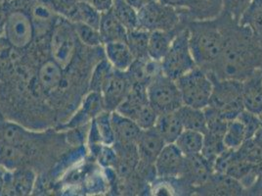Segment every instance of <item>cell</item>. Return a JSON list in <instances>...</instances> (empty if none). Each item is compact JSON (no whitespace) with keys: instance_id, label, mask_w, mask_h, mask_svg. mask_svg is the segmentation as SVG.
Listing matches in <instances>:
<instances>
[{"instance_id":"cell-1","label":"cell","mask_w":262,"mask_h":196,"mask_svg":"<svg viewBox=\"0 0 262 196\" xmlns=\"http://www.w3.org/2000/svg\"><path fill=\"white\" fill-rule=\"evenodd\" d=\"M191 52L198 67L215 65L222 54L225 34L217 17L208 20H196L188 24Z\"/></svg>"},{"instance_id":"cell-2","label":"cell","mask_w":262,"mask_h":196,"mask_svg":"<svg viewBox=\"0 0 262 196\" xmlns=\"http://www.w3.org/2000/svg\"><path fill=\"white\" fill-rule=\"evenodd\" d=\"M213 83L212 95L209 105L220 114L224 120L237 119L244 111L242 101V81L235 79H219L208 72Z\"/></svg>"},{"instance_id":"cell-3","label":"cell","mask_w":262,"mask_h":196,"mask_svg":"<svg viewBox=\"0 0 262 196\" xmlns=\"http://www.w3.org/2000/svg\"><path fill=\"white\" fill-rule=\"evenodd\" d=\"M183 105L205 109L209 105L213 83L208 71L196 67L176 81Z\"/></svg>"},{"instance_id":"cell-4","label":"cell","mask_w":262,"mask_h":196,"mask_svg":"<svg viewBox=\"0 0 262 196\" xmlns=\"http://www.w3.org/2000/svg\"><path fill=\"white\" fill-rule=\"evenodd\" d=\"M196 67L190 48L189 30L185 26L176 34L170 48L161 61V70L164 75L176 81Z\"/></svg>"},{"instance_id":"cell-5","label":"cell","mask_w":262,"mask_h":196,"mask_svg":"<svg viewBox=\"0 0 262 196\" xmlns=\"http://www.w3.org/2000/svg\"><path fill=\"white\" fill-rule=\"evenodd\" d=\"M147 93L151 106L157 113L173 112L183 105V101L174 80L160 72L147 86Z\"/></svg>"},{"instance_id":"cell-6","label":"cell","mask_w":262,"mask_h":196,"mask_svg":"<svg viewBox=\"0 0 262 196\" xmlns=\"http://www.w3.org/2000/svg\"><path fill=\"white\" fill-rule=\"evenodd\" d=\"M181 14L159 0L138 10V29L147 32L172 31L181 27Z\"/></svg>"},{"instance_id":"cell-7","label":"cell","mask_w":262,"mask_h":196,"mask_svg":"<svg viewBox=\"0 0 262 196\" xmlns=\"http://www.w3.org/2000/svg\"><path fill=\"white\" fill-rule=\"evenodd\" d=\"M52 58L62 68L69 65L76 52V33L73 26L66 22L55 27L51 37Z\"/></svg>"},{"instance_id":"cell-8","label":"cell","mask_w":262,"mask_h":196,"mask_svg":"<svg viewBox=\"0 0 262 196\" xmlns=\"http://www.w3.org/2000/svg\"><path fill=\"white\" fill-rule=\"evenodd\" d=\"M133 84L127 72L114 70L101 91L104 109L110 112L117 109L130 91Z\"/></svg>"},{"instance_id":"cell-9","label":"cell","mask_w":262,"mask_h":196,"mask_svg":"<svg viewBox=\"0 0 262 196\" xmlns=\"http://www.w3.org/2000/svg\"><path fill=\"white\" fill-rule=\"evenodd\" d=\"M185 162V155L174 143L165 144L154 164L156 177L163 181L176 180L181 174Z\"/></svg>"},{"instance_id":"cell-10","label":"cell","mask_w":262,"mask_h":196,"mask_svg":"<svg viewBox=\"0 0 262 196\" xmlns=\"http://www.w3.org/2000/svg\"><path fill=\"white\" fill-rule=\"evenodd\" d=\"M4 35L14 47L24 48L33 40V22L26 13L13 12L6 19Z\"/></svg>"},{"instance_id":"cell-11","label":"cell","mask_w":262,"mask_h":196,"mask_svg":"<svg viewBox=\"0 0 262 196\" xmlns=\"http://www.w3.org/2000/svg\"><path fill=\"white\" fill-rule=\"evenodd\" d=\"M213 172V163L200 153L185 156L183 170L177 179L182 181L187 186H192L194 190L200 185L205 184Z\"/></svg>"},{"instance_id":"cell-12","label":"cell","mask_w":262,"mask_h":196,"mask_svg":"<svg viewBox=\"0 0 262 196\" xmlns=\"http://www.w3.org/2000/svg\"><path fill=\"white\" fill-rule=\"evenodd\" d=\"M165 144L166 143L155 127L142 130L136 142L137 152L139 156L138 166L142 167V169H155L154 164Z\"/></svg>"},{"instance_id":"cell-13","label":"cell","mask_w":262,"mask_h":196,"mask_svg":"<svg viewBox=\"0 0 262 196\" xmlns=\"http://www.w3.org/2000/svg\"><path fill=\"white\" fill-rule=\"evenodd\" d=\"M194 191L201 195H242L245 188L239 181L228 174L213 172L208 181Z\"/></svg>"},{"instance_id":"cell-14","label":"cell","mask_w":262,"mask_h":196,"mask_svg":"<svg viewBox=\"0 0 262 196\" xmlns=\"http://www.w3.org/2000/svg\"><path fill=\"white\" fill-rule=\"evenodd\" d=\"M147 86L148 85L144 83H134L126 97L123 99L115 111L131 120L135 121L140 112L150 104Z\"/></svg>"},{"instance_id":"cell-15","label":"cell","mask_w":262,"mask_h":196,"mask_svg":"<svg viewBox=\"0 0 262 196\" xmlns=\"http://www.w3.org/2000/svg\"><path fill=\"white\" fill-rule=\"evenodd\" d=\"M242 101L244 108L262 116V76L251 74L242 81Z\"/></svg>"},{"instance_id":"cell-16","label":"cell","mask_w":262,"mask_h":196,"mask_svg":"<svg viewBox=\"0 0 262 196\" xmlns=\"http://www.w3.org/2000/svg\"><path fill=\"white\" fill-rule=\"evenodd\" d=\"M111 120L115 134L114 144H136L142 130L134 121L121 115L117 111H113L111 113Z\"/></svg>"},{"instance_id":"cell-17","label":"cell","mask_w":262,"mask_h":196,"mask_svg":"<svg viewBox=\"0 0 262 196\" xmlns=\"http://www.w3.org/2000/svg\"><path fill=\"white\" fill-rule=\"evenodd\" d=\"M99 32L103 44L114 42H125L127 36V29L116 17L112 9L101 14Z\"/></svg>"},{"instance_id":"cell-18","label":"cell","mask_w":262,"mask_h":196,"mask_svg":"<svg viewBox=\"0 0 262 196\" xmlns=\"http://www.w3.org/2000/svg\"><path fill=\"white\" fill-rule=\"evenodd\" d=\"M184 28V27H183ZM182 27H179L172 31H155L150 33L148 54L149 58L156 62H160L167 53L172 44L176 34L180 32Z\"/></svg>"},{"instance_id":"cell-19","label":"cell","mask_w":262,"mask_h":196,"mask_svg":"<svg viewBox=\"0 0 262 196\" xmlns=\"http://www.w3.org/2000/svg\"><path fill=\"white\" fill-rule=\"evenodd\" d=\"M106 59L112 67L120 72H126L135 58L125 42H114L105 44Z\"/></svg>"},{"instance_id":"cell-20","label":"cell","mask_w":262,"mask_h":196,"mask_svg":"<svg viewBox=\"0 0 262 196\" xmlns=\"http://www.w3.org/2000/svg\"><path fill=\"white\" fill-rule=\"evenodd\" d=\"M155 129L160 133L166 144L174 143L181 132L184 131V127L178 116L177 110L160 114L155 124Z\"/></svg>"},{"instance_id":"cell-21","label":"cell","mask_w":262,"mask_h":196,"mask_svg":"<svg viewBox=\"0 0 262 196\" xmlns=\"http://www.w3.org/2000/svg\"><path fill=\"white\" fill-rule=\"evenodd\" d=\"M104 110L102 95L98 92L91 91L84 99L80 110L70 122V127H77L84 124L91 118L94 119L99 113Z\"/></svg>"},{"instance_id":"cell-22","label":"cell","mask_w":262,"mask_h":196,"mask_svg":"<svg viewBox=\"0 0 262 196\" xmlns=\"http://www.w3.org/2000/svg\"><path fill=\"white\" fill-rule=\"evenodd\" d=\"M177 113L182 122L184 130L200 131L204 134L207 133L208 124L204 109L182 105L177 110Z\"/></svg>"},{"instance_id":"cell-23","label":"cell","mask_w":262,"mask_h":196,"mask_svg":"<svg viewBox=\"0 0 262 196\" xmlns=\"http://www.w3.org/2000/svg\"><path fill=\"white\" fill-rule=\"evenodd\" d=\"M101 14L89 1L78 0L68 18L73 22L84 23L99 30Z\"/></svg>"},{"instance_id":"cell-24","label":"cell","mask_w":262,"mask_h":196,"mask_svg":"<svg viewBox=\"0 0 262 196\" xmlns=\"http://www.w3.org/2000/svg\"><path fill=\"white\" fill-rule=\"evenodd\" d=\"M205 134L200 131L184 130L174 142L178 149L185 156L200 154L203 150Z\"/></svg>"},{"instance_id":"cell-25","label":"cell","mask_w":262,"mask_h":196,"mask_svg":"<svg viewBox=\"0 0 262 196\" xmlns=\"http://www.w3.org/2000/svg\"><path fill=\"white\" fill-rule=\"evenodd\" d=\"M150 32L141 29H135L128 31L125 43L128 45L135 60L149 59L148 44H149Z\"/></svg>"},{"instance_id":"cell-26","label":"cell","mask_w":262,"mask_h":196,"mask_svg":"<svg viewBox=\"0 0 262 196\" xmlns=\"http://www.w3.org/2000/svg\"><path fill=\"white\" fill-rule=\"evenodd\" d=\"M63 79L62 67L53 59L45 62L39 70V81L45 90L51 91L60 86Z\"/></svg>"},{"instance_id":"cell-27","label":"cell","mask_w":262,"mask_h":196,"mask_svg":"<svg viewBox=\"0 0 262 196\" xmlns=\"http://www.w3.org/2000/svg\"><path fill=\"white\" fill-rule=\"evenodd\" d=\"M112 11L123 24L127 31L138 29V11L126 0H114Z\"/></svg>"},{"instance_id":"cell-28","label":"cell","mask_w":262,"mask_h":196,"mask_svg":"<svg viewBox=\"0 0 262 196\" xmlns=\"http://www.w3.org/2000/svg\"><path fill=\"white\" fill-rule=\"evenodd\" d=\"M246 141V130L241 121L238 119L229 121L223 136V142L225 147L227 149L237 150Z\"/></svg>"},{"instance_id":"cell-29","label":"cell","mask_w":262,"mask_h":196,"mask_svg":"<svg viewBox=\"0 0 262 196\" xmlns=\"http://www.w3.org/2000/svg\"><path fill=\"white\" fill-rule=\"evenodd\" d=\"M35 174L32 170H20L12 177V191L14 194L28 195L32 192Z\"/></svg>"},{"instance_id":"cell-30","label":"cell","mask_w":262,"mask_h":196,"mask_svg":"<svg viewBox=\"0 0 262 196\" xmlns=\"http://www.w3.org/2000/svg\"><path fill=\"white\" fill-rule=\"evenodd\" d=\"M73 28L77 38L82 44L91 47L103 44L98 29L81 22H74Z\"/></svg>"},{"instance_id":"cell-31","label":"cell","mask_w":262,"mask_h":196,"mask_svg":"<svg viewBox=\"0 0 262 196\" xmlns=\"http://www.w3.org/2000/svg\"><path fill=\"white\" fill-rule=\"evenodd\" d=\"M115 69L110 64L109 61L103 60L99 63L98 65L95 67L93 74L91 76V81H90V89L91 91H95L101 94L102 88L104 87V85L106 84L107 80L109 79L111 74L113 73Z\"/></svg>"},{"instance_id":"cell-32","label":"cell","mask_w":262,"mask_h":196,"mask_svg":"<svg viewBox=\"0 0 262 196\" xmlns=\"http://www.w3.org/2000/svg\"><path fill=\"white\" fill-rule=\"evenodd\" d=\"M238 24L250 29L252 33H262V8L250 6L243 14Z\"/></svg>"},{"instance_id":"cell-33","label":"cell","mask_w":262,"mask_h":196,"mask_svg":"<svg viewBox=\"0 0 262 196\" xmlns=\"http://www.w3.org/2000/svg\"><path fill=\"white\" fill-rule=\"evenodd\" d=\"M251 3V0H222V12L238 24Z\"/></svg>"},{"instance_id":"cell-34","label":"cell","mask_w":262,"mask_h":196,"mask_svg":"<svg viewBox=\"0 0 262 196\" xmlns=\"http://www.w3.org/2000/svg\"><path fill=\"white\" fill-rule=\"evenodd\" d=\"M238 120L241 121V123L244 125L245 130H246V134H247V140L251 139L256 131L261 127V120L260 116L255 115L253 113H251L247 110H244L241 112L240 115L237 117Z\"/></svg>"},{"instance_id":"cell-35","label":"cell","mask_w":262,"mask_h":196,"mask_svg":"<svg viewBox=\"0 0 262 196\" xmlns=\"http://www.w3.org/2000/svg\"><path fill=\"white\" fill-rule=\"evenodd\" d=\"M20 159V152L17 148L12 145H4L0 150V160L1 162L5 164L7 167H15L17 163H19Z\"/></svg>"},{"instance_id":"cell-36","label":"cell","mask_w":262,"mask_h":196,"mask_svg":"<svg viewBox=\"0 0 262 196\" xmlns=\"http://www.w3.org/2000/svg\"><path fill=\"white\" fill-rule=\"evenodd\" d=\"M99 12L109 11L113 7L114 0H88Z\"/></svg>"},{"instance_id":"cell-37","label":"cell","mask_w":262,"mask_h":196,"mask_svg":"<svg viewBox=\"0 0 262 196\" xmlns=\"http://www.w3.org/2000/svg\"><path fill=\"white\" fill-rule=\"evenodd\" d=\"M245 191H247L250 195H262V173L258 174L255 182Z\"/></svg>"},{"instance_id":"cell-38","label":"cell","mask_w":262,"mask_h":196,"mask_svg":"<svg viewBox=\"0 0 262 196\" xmlns=\"http://www.w3.org/2000/svg\"><path fill=\"white\" fill-rule=\"evenodd\" d=\"M126 1L130 4L134 9H136L138 11V10H140L141 8H143L144 6L152 3V2L156 1V0H126Z\"/></svg>"},{"instance_id":"cell-39","label":"cell","mask_w":262,"mask_h":196,"mask_svg":"<svg viewBox=\"0 0 262 196\" xmlns=\"http://www.w3.org/2000/svg\"><path fill=\"white\" fill-rule=\"evenodd\" d=\"M59 1L68 9V11H69L68 17H69V15H70V13L72 11V9L74 8V6L76 5V3H77L78 0H59Z\"/></svg>"},{"instance_id":"cell-40","label":"cell","mask_w":262,"mask_h":196,"mask_svg":"<svg viewBox=\"0 0 262 196\" xmlns=\"http://www.w3.org/2000/svg\"><path fill=\"white\" fill-rule=\"evenodd\" d=\"M252 141L255 142L260 148L262 149V127H260L256 132L254 133V135L251 138Z\"/></svg>"},{"instance_id":"cell-41","label":"cell","mask_w":262,"mask_h":196,"mask_svg":"<svg viewBox=\"0 0 262 196\" xmlns=\"http://www.w3.org/2000/svg\"><path fill=\"white\" fill-rule=\"evenodd\" d=\"M251 7L262 8V0H251Z\"/></svg>"},{"instance_id":"cell-42","label":"cell","mask_w":262,"mask_h":196,"mask_svg":"<svg viewBox=\"0 0 262 196\" xmlns=\"http://www.w3.org/2000/svg\"><path fill=\"white\" fill-rule=\"evenodd\" d=\"M260 120H261V127H262V117L260 116Z\"/></svg>"},{"instance_id":"cell-43","label":"cell","mask_w":262,"mask_h":196,"mask_svg":"<svg viewBox=\"0 0 262 196\" xmlns=\"http://www.w3.org/2000/svg\"><path fill=\"white\" fill-rule=\"evenodd\" d=\"M85 1H88V0H85Z\"/></svg>"}]
</instances>
